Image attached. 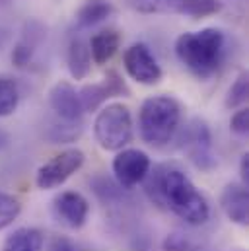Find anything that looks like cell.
Wrapping results in <instances>:
<instances>
[{
  "mask_svg": "<svg viewBox=\"0 0 249 251\" xmlns=\"http://www.w3.org/2000/svg\"><path fill=\"white\" fill-rule=\"evenodd\" d=\"M183 150L187 152L189 160L199 168V170H212L216 166V158L212 152V136L210 130L204 121L195 119L189 128H187L185 136H183Z\"/></svg>",
  "mask_w": 249,
  "mask_h": 251,
  "instance_id": "cell-8",
  "label": "cell"
},
{
  "mask_svg": "<svg viewBox=\"0 0 249 251\" xmlns=\"http://www.w3.org/2000/svg\"><path fill=\"white\" fill-rule=\"evenodd\" d=\"M113 14L111 0H84V4L76 12V24L78 27H94L101 22H105Z\"/></svg>",
  "mask_w": 249,
  "mask_h": 251,
  "instance_id": "cell-16",
  "label": "cell"
},
{
  "mask_svg": "<svg viewBox=\"0 0 249 251\" xmlns=\"http://www.w3.org/2000/svg\"><path fill=\"white\" fill-rule=\"evenodd\" d=\"M226 35L222 29L204 27L199 31H185L175 41V55L179 63L197 78L206 80L224 61Z\"/></svg>",
  "mask_w": 249,
  "mask_h": 251,
  "instance_id": "cell-1",
  "label": "cell"
},
{
  "mask_svg": "<svg viewBox=\"0 0 249 251\" xmlns=\"http://www.w3.org/2000/svg\"><path fill=\"white\" fill-rule=\"evenodd\" d=\"M35 47H37V35L35 31L31 29V24L25 25V31H24V37L18 41V45L14 47V53H12V61L18 68H24L27 66L29 61L33 59V53H35Z\"/></svg>",
  "mask_w": 249,
  "mask_h": 251,
  "instance_id": "cell-18",
  "label": "cell"
},
{
  "mask_svg": "<svg viewBox=\"0 0 249 251\" xmlns=\"http://www.w3.org/2000/svg\"><path fill=\"white\" fill-rule=\"evenodd\" d=\"M66 64L70 70V76L76 80H84L90 74L92 68V55L90 47L82 37H72L66 49Z\"/></svg>",
  "mask_w": 249,
  "mask_h": 251,
  "instance_id": "cell-15",
  "label": "cell"
},
{
  "mask_svg": "<svg viewBox=\"0 0 249 251\" xmlns=\"http://www.w3.org/2000/svg\"><path fill=\"white\" fill-rule=\"evenodd\" d=\"M49 103H51L53 111L61 117L64 123L74 125L84 115V107H82L80 96H78L76 88L72 84H68V82H57L51 88Z\"/></svg>",
  "mask_w": 249,
  "mask_h": 251,
  "instance_id": "cell-10",
  "label": "cell"
},
{
  "mask_svg": "<svg viewBox=\"0 0 249 251\" xmlns=\"http://www.w3.org/2000/svg\"><path fill=\"white\" fill-rule=\"evenodd\" d=\"M230 128L236 132V134H248L249 130V111L246 107H242L240 111H236L232 115V121H230Z\"/></svg>",
  "mask_w": 249,
  "mask_h": 251,
  "instance_id": "cell-22",
  "label": "cell"
},
{
  "mask_svg": "<svg viewBox=\"0 0 249 251\" xmlns=\"http://www.w3.org/2000/svg\"><path fill=\"white\" fill-rule=\"evenodd\" d=\"M154 185L158 187L160 201H164L181 220L191 226H200L210 216V206L204 195L193 185V181L179 170L162 172L156 177Z\"/></svg>",
  "mask_w": 249,
  "mask_h": 251,
  "instance_id": "cell-2",
  "label": "cell"
},
{
  "mask_svg": "<svg viewBox=\"0 0 249 251\" xmlns=\"http://www.w3.org/2000/svg\"><path fill=\"white\" fill-rule=\"evenodd\" d=\"M43 234L35 228H20L4 242L2 251H41Z\"/></svg>",
  "mask_w": 249,
  "mask_h": 251,
  "instance_id": "cell-17",
  "label": "cell"
},
{
  "mask_svg": "<svg viewBox=\"0 0 249 251\" xmlns=\"http://www.w3.org/2000/svg\"><path fill=\"white\" fill-rule=\"evenodd\" d=\"M84 164V152L78 148H68L61 154L53 156L47 164L37 170L35 183L39 189H55L72 177Z\"/></svg>",
  "mask_w": 249,
  "mask_h": 251,
  "instance_id": "cell-6",
  "label": "cell"
},
{
  "mask_svg": "<svg viewBox=\"0 0 249 251\" xmlns=\"http://www.w3.org/2000/svg\"><path fill=\"white\" fill-rule=\"evenodd\" d=\"M181 123V105L172 96H152L138 111V130L146 144H168Z\"/></svg>",
  "mask_w": 249,
  "mask_h": 251,
  "instance_id": "cell-3",
  "label": "cell"
},
{
  "mask_svg": "<svg viewBox=\"0 0 249 251\" xmlns=\"http://www.w3.org/2000/svg\"><path fill=\"white\" fill-rule=\"evenodd\" d=\"M51 251H74V248L66 240H55L51 246Z\"/></svg>",
  "mask_w": 249,
  "mask_h": 251,
  "instance_id": "cell-24",
  "label": "cell"
},
{
  "mask_svg": "<svg viewBox=\"0 0 249 251\" xmlns=\"http://www.w3.org/2000/svg\"><path fill=\"white\" fill-rule=\"evenodd\" d=\"M150 158L138 148H123L113 160V174L121 187H134L146 179Z\"/></svg>",
  "mask_w": 249,
  "mask_h": 251,
  "instance_id": "cell-9",
  "label": "cell"
},
{
  "mask_svg": "<svg viewBox=\"0 0 249 251\" xmlns=\"http://www.w3.org/2000/svg\"><path fill=\"white\" fill-rule=\"evenodd\" d=\"M248 96H249V78L248 74H240L236 78V82L230 86L228 90V96H226V107L232 109V107H240L248 101Z\"/></svg>",
  "mask_w": 249,
  "mask_h": 251,
  "instance_id": "cell-21",
  "label": "cell"
},
{
  "mask_svg": "<svg viewBox=\"0 0 249 251\" xmlns=\"http://www.w3.org/2000/svg\"><path fill=\"white\" fill-rule=\"evenodd\" d=\"M119 45H121V35H119L115 29L98 31V33L92 35V39L88 41L92 61L96 64L109 63V61L115 57V53L119 51Z\"/></svg>",
  "mask_w": 249,
  "mask_h": 251,
  "instance_id": "cell-14",
  "label": "cell"
},
{
  "mask_svg": "<svg viewBox=\"0 0 249 251\" xmlns=\"http://www.w3.org/2000/svg\"><path fill=\"white\" fill-rule=\"evenodd\" d=\"M119 94H128V90H126V86L123 84V80L119 78L117 72H109V74L103 78V82L84 86V88L78 92L84 111H94V109H98L103 101H107L109 98L119 96Z\"/></svg>",
  "mask_w": 249,
  "mask_h": 251,
  "instance_id": "cell-11",
  "label": "cell"
},
{
  "mask_svg": "<svg viewBox=\"0 0 249 251\" xmlns=\"http://www.w3.org/2000/svg\"><path fill=\"white\" fill-rule=\"evenodd\" d=\"M55 212L68 228H82L88 218L90 204L80 193L64 191L55 199Z\"/></svg>",
  "mask_w": 249,
  "mask_h": 251,
  "instance_id": "cell-12",
  "label": "cell"
},
{
  "mask_svg": "<svg viewBox=\"0 0 249 251\" xmlns=\"http://www.w3.org/2000/svg\"><path fill=\"white\" fill-rule=\"evenodd\" d=\"M22 204L14 195H8L0 191V230L8 228L18 216H20Z\"/></svg>",
  "mask_w": 249,
  "mask_h": 251,
  "instance_id": "cell-20",
  "label": "cell"
},
{
  "mask_svg": "<svg viewBox=\"0 0 249 251\" xmlns=\"http://www.w3.org/2000/svg\"><path fill=\"white\" fill-rule=\"evenodd\" d=\"M240 176H242L244 185H248V181H249V154H244V156H242V164H240Z\"/></svg>",
  "mask_w": 249,
  "mask_h": 251,
  "instance_id": "cell-23",
  "label": "cell"
},
{
  "mask_svg": "<svg viewBox=\"0 0 249 251\" xmlns=\"http://www.w3.org/2000/svg\"><path fill=\"white\" fill-rule=\"evenodd\" d=\"M20 90L12 78L0 76V117H8L18 109Z\"/></svg>",
  "mask_w": 249,
  "mask_h": 251,
  "instance_id": "cell-19",
  "label": "cell"
},
{
  "mask_svg": "<svg viewBox=\"0 0 249 251\" xmlns=\"http://www.w3.org/2000/svg\"><path fill=\"white\" fill-rule=\"evenodd\" d=\"M96 140L103 150L119 152L132 140V117L130 109L123 103L105 105L94 121Z\"/></svg>",
  "mask_w": 249,
  "mask_h": 251,
  "instance_id": "cell-4",
  "label": "cell"
},
{
  "mask_svg": "<svg viewBox=\"0 0 249 251\" xmlns=\"http://www.w3.org/2000/svg\"><path fill=\"white\" fill-rule=\"evenodd\" d=\"M128 6L140 14H181L199 20L218 14L222 0H128Z\"/></svg>",
  "mask_w": 249,
  "mask_h": 251,
  "instance_id": "cell-5",
  "label": "cell"
},
{
  "mask_svg": "<svg viewBox=\"0 0 249 251\" xmlns=\"http://www.w3.org/2000/svg\"><path fill=\"white\" fill-rule=\"evenodd\" d=\"M123 64L126 74L144 86H154L162 80V68L152 55L150 47L144 43H132L123 55Z\"/></svg>",
  "mask_w": 249,
  "mask_h": 251,
  "instance_id": "cell-7",
  "label": "cell"
},
{
  "mask_svg": "<svg viewBox=\"0 0 249 251\" xmlns=\"http://www.w3.org/2000/svg\"><path fill=\"white\" fill-rule=\"evenodd\" d=\"M222 210L226 212V216L240 224V226H246L249 218V195L246 185H238V183H232L222 191Z\"/></svg>",
  "mask_w": 249,
  "mask_h": 251,
  "instance_id": "cell-13",
  "label": "cell"
}]
</instances>
